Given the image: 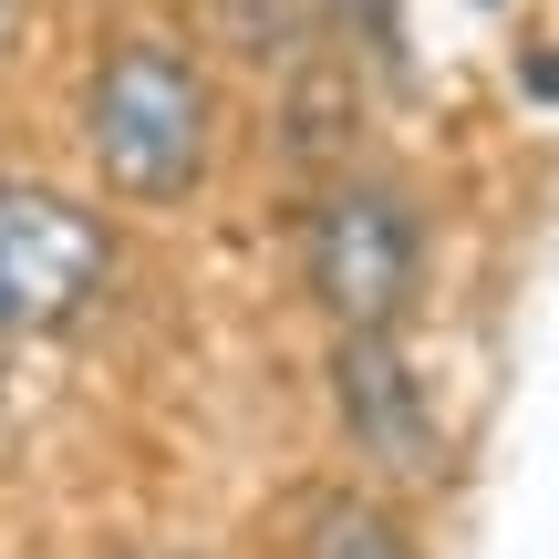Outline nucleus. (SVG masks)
<instances>
[{
	"instance_id": "obj_1",
	"label": "nucleus",
	"mask_w": 559,
	"mask_h": 559,
	"mask_svg": "<svg viewBox=\"0 0 559 559\" xmlns=\"http://www.w3.org/2000/svg\"><path fill=\"white\" fill-rule=\"evenodd\" d=\"M83 156H94L104 198L124 207H177L207 187L218 156V94H207L198 52L156 32H115L83 83Z\"/></svg>"
},
{
	"instance_id": "obj_2",
	"label": "nucleus",
	"mask_w": 559,
	"mask_h": 559,
	"mask_svg": "<svg viewBox=\"0 0 559 559\" xmlns=\"http://www.w3.org/2000/svg\"><path fill=\"white\" fill-rule=\"evenodd\" d=\"M300 280H311L332 332H394L415 280H425L415 198H404L394 177H373V166L311 187V207H300Z\"/></svg>"
},
{
	"instance_id": "obj_3",
	"label": "nucleus",
	"mask_w": 559,
	"mask_h": 559,
	"mask_svg": "<svg viewBox=\"0 0 559 559\" xmlns=\"http://www.w3.org/2000/svg\"><path fill=\"white\" fill-rule=\"evenodd\" d=\"M115 280V228L41 177H0V342L73 332Z\"/></svg>"
},
{
	"instance_id": "obj_4",
	"label": "nucleus",
	"mask_w": 559,
	"mask_h": 559,
	"mask_svg": "<svg viewBox=\"0 0 559 559\" xmlns=\"http://www.w3.org/2000/svg\"><path fill=\"white\" fill-rule=\"evenodd\" d=\"M332 415L373 477H436L445 425H436V394H425L404 332H332Z\"/></svg>"
},
{
	"instance_id": "obj_5",
	"label": "nucleus",
	"mask_w": 559,
	"mask_h": 559,
	"mask_svg": "<svg viewBox=\"0 0 559 559\" xmlns=\"http://www.w3.org/2000/svg\"><path fill=\"white\" fill-rule=\"evenodd\" d=\"M290 559H425V549L373 487H311L290 508Z\"/></svg>"
},
{
	"instance_id": "obj_6",
	"label": "nucleus",
	"mask_w": 559,
	"mask_h": 559,
	"mask_svg": "<svg viewBox=\"0 0 559 559\" xmlns=\"http://www.w3.org/2000/svg\"><path fill=\"white\" fill-rule=\"evenodd\" d=\"M342 32L362 41V62H383V83H404V11L394 0H332Z\"/></svg>"
},
{
	"instance_id": "obj_7",
	"label": "nucleus",
	"mask_w": 559,
	"mask_h": 559,
	"mask_svg": "<svg viewBox=\"0 0 559 559\" xmlns=\"http://www.w3.org/2000/svg\"><path fill=\"white\" fill-rule=\"evenodd\" d=\"M115 559H187V549H115Z\"/></svg>"
},
{
	"instance_id": "obj_8",
	"label": "nucleus",
	"mask_w": 559,
	"mask_h": 559,
	"mask_svg": "<svg viewBox=\"0 0 559 559\" xmlns=\"http://www.w3.org/2000/svg\"><path fill=\"white\" fill-rule=\"evenodd\" d=\"M11 21H21V0H0V41H11Z\"/></svg>"
}]
</instances>
